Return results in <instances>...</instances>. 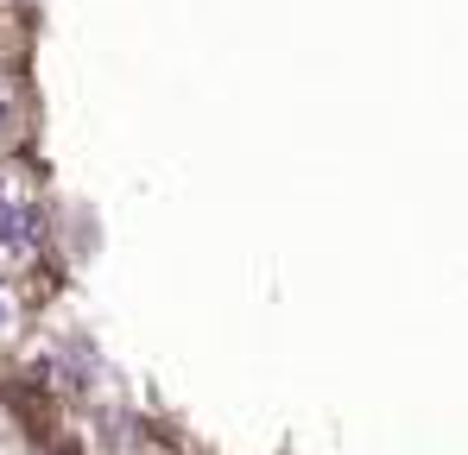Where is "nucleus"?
<instances>
[{
  "label": "nucleus",
  "mask_w": 468,
  "mask_h": 455,
  "mask_svg": "<svg viewBox=\"0 0 468 455\" xmlns=\"http://www.w3.org/2000/svg\"><path fill=\"white\" fill-rule=\"evenodd\" d=\"M38 203L32 196H19V190H0V253L6 259H26V253H38Z\"/></svg>",
  "instance_id": "1"
},
{
  "label": "nucleus",
  "mask_w": 468,
  "mask_h": 455,
  "mask_svg": "<svg viewBox=\"0 0 468 455\" xmlns=\"http://www.w3.org/2000/svg\"><path fill=\"white\" fill-rule=\"evenodd\" d=\"M13 133V89H6V76H0V140Z\"/></svg>",
  "instance_id": "2"
},
{
  "label": "nucleus",
  "mask_w": 468,
  "mask_h": 455,
  "mask_svg": "<svg viewBox=\"0 0 468 455\" xmlns=\"http://www.w3.org/2000/svg\"><path fill=\"white\" fill-rule=\"evenodd\" d=\"M13 323V298H6V285H0V329Z\"/></svg>",
  "instance_id": "3"
}]
</instances>
